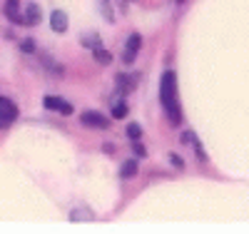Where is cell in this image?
<instances>
[{
    "label": "cell",
    "instance_id": "6da1fadb",
    "mask_svg": "<svg viewBox=\"0 0 249 234\" xmlns=\"http://www.w3.org/2000/svg\"><path fill=\"white\" fill-rule=\"evenodd\" d=\"M160 102L164 112H167V120L172 125H182V110H179V100H177V77L172 70H167L160 80Z\"/></svg>",
    "mask_w": 249,
    "mask_h": 234
},
{
    "label": "cell",
    "instance_id": "7a4b0ae2",
    "mask_svg": "<svg viewBox=\"0 0 249 234\" xmlns=\"http://www.w3.org/2000/svg\"><path fill=\"white\" fill-rule=\"evenodd\" d=\"M80 122L85 125V127H92V130H107V127H110V120L102 115V112H97V110L82 112L80 115Z\"/></svg>",
    "mask_w": 249,
    "mask_h": 234
},
{
    "label": "cell",
    "instance_id": "3957f363",
    "mask_svg": "<svg viewBox=\"0 0 249 234\" xmlns=\"http://www.w3.org/2000/svg\"><path fill=\"white\" fill-rule=\"evenodd\" d=\"M15 117H18V108H15V102L0 95V130H3V127H8V125H13V122H15Z\"/></svg>",
    "mask_w": 249,
    "mask_h": 234
},
{
    "label": "cell",
    "instance_id": "277c9868",
    "mask_svg": "<svg viewBox=\"0 0 249 234\" xmlns=\"http://www.w3.org/2000/svg\"><path fill=\"white\" fill-rule=\"evenodd\" d=\"M140 48H142V37H140L137 33H132V35L127 37V45H124V55H122V62H124V65H132V60H135V55L140 53Z\"/></svg>",
    "mask_w": 249,
    "mask_h": 234
},
{
    "label": "cell",
    "instance_id": "5b68a950",
    "mask_svg": "<svg viewBox=\"0 0 249 234\" xmlns=\"http://www.w3.org/2000/svg\"><path fill=\"white\" fill-rule=\"evenodd\" d=\"M43 105L48 110H53V112H60V115H72V105L68 102V100H62V97H53V95H48L45 100H43Z\"/></svg>",
    "mask_w": 249,
    "mask_h": 234
},
{
    "label": "cell",
    "instance_id": "8992f818",
    "mask_svg": "<svg viewBox=\"0 0 249 234\" xmlns=\"http://www.w3.org/2000/svg\"><path fill=\"white\" fill-rule=\"evenodd\" d=\"M5 18L10 23H23L25 25V18L20 15V0H5Z\"/></svg>",
    "mask_w": 249,
    "mask_h": 234
},
{
    "label": "cell",
    "instance_id": "52a82bcc",
    "mask_svg": "<svg viewBox=\"0 0 249 234\" xmlns=\"http://www.w3.org/2000/svg\"><path fill=\"white\" fill-rule=\"evenodd\" d=\"M50 25H53L55 33H65V30H68V15L62 13V10H53V15H50Z\"/></svg>",
    "mask_w": 249,
    "mask_h": 234
},
{
    "label": "cell",
    "instance_id": "ba28073f",
    "mask_svg": "<svg viewBox=\"0 0 249 234\" xmlns=\"http://www.w3.org/2000/svg\"><path fill=\"white\" fill-rule=\"evenodd\" d=\"M40 18H43V13H40V8L35 3H30L25 8V25H37L40 23Z\"/></svg>",
    "mask_w": 249,
    "mask_h": 234
},
{
    "label": "cell",
    "instance_id": "9c48e42d",
    "mask_svg": "<svg viewBox=\"0 0 249 234\" xmlns=\"http://www.w3.org/2000/svg\"><path fill=\"white\" fill-rule=\"evenodd\" d=\"M135 175H137V160H127V162L122 164V169H120V177L122 180H130Z\"/></svg>",
    "mask_w": 249,
    "mask_h": 234
},
{
    "label": "cell",
    "instance_id": "30bf717a",
    "mask_svg": "<svg viewBox=\"0 0 249 234\" xmlns=\"http://www.w3.org/2000/svg\"><path fill=\"white\" fill-rule=\"evenodd\" d=\"M135 82H137V77H130V75H117V85H120V90H122V92H130V90L135 88Z\"/></svg>",
    "mask_w": 249,
    "mask_h": 234
},
{
    "label": "cell",
    "instance_id": "8fae6325",
    "mask_svg": "<svg viewBox=\"0 0 249 234\" xmlns=\"http://www.w3.org/2000/svg\"><path fill=\"white\" fill-rule=\"evenodd\" d=\"M124 115H127V102H124V100H115L112 102V117L115 120H122Z\"/></svg>",
    "mask_w": 249,
    "mask_h": 234
},
{
    "label": "cell",
    "instance_id": "7c38bea8",
    "mask_svg": "<svg viewBox=\"0 0 249 234\" xmlns=\"http://www.w3.org/2000/svg\"><path fill=\"white\" fill-rule=\"evenodd\" d=\"M92 55H95V60L100 62V65H110L112 62V55L107 50H102V48H92Z\"/></svg>",
    "mask_w": 249,
    "mask_h": 234
},
{
    "label": "cell",
    "instance_id": "4fadbf2b",
    "mask_svg": "<svg viewBox=\"0 0 249 234\" xmlns=\"http://www.w3.org/2000/svg\"><path fill=\"white\" fill-rule=\"evenodd\" d=\"M100 13H102V18H105V20H110V23L115 20V15L110 13V0H100Z\"/></svg>",
    "mask_w": 249,
    "mask_h": 234
},
{
    "label": "cell",
    "instance_id": "5bb4252c",
    "mask_svg": "<svg viewBox=\"0 0 249 234\" xmlns=\"http://www.w3.org/2000/svg\"><path fill=\"white\" fill-rule=\"evenodd\" d=\"M70 219L72 222H80V219H92V212H70Z\"/></svg>",
    "mask_w": 249,
    "mask_h": 234
},
{
    "label": "cell",
    "instance_id": "9a60e30c",
    "mask_svg": "<svg viewBox=\"0 0 249 234\" xmlns=\"http://www.w3.org/2000/svg\"><path fill=\"white\" fill-rule=\"evenodd\" d=\"M127 137H130V140H140V137H142V127H140V125H130V127H127Z\"/></svg>",
    "mask_w": 249,
    "mask_h": 234
},
{
    "label": "cell",
    "instance_id": "2e32d148",
    "mask_svg": "<svg viewBox=\"0 0 249 234\" xmlns=\"http://www.w3.org/2000/svg\"><path fill=\"white\" fill-rule=\"evenodd\" d=\"M20 50H23V53H35V40H23V42H20Z\"/></svg>",
    "mask_w": 249,
    "mask_h": 234
},
{
    "label": "cell",
    "instance_id": "e0dca14e",
    "mask_svg": "<svg viewBox=\"0 0 249 234\" xmlns=\"http://www.w3.org/2000/svg\"><path fill=\"white\" fill-rule=\"evenodd\" d=\"M170 164H172V167H177V169H182V167H184V160H182L179 155H175V152H172V155H170Z\"/></svg>",
    "mask_w": 249,
    "mask_h": 234
},
{
    "label": "cell",
    "instance_id": "ac0fdd59",
    "mask_svg": "<svg viewBox=\"0 0 249 234\" xmlns=\"http://www.w3.org/2000/svg\"><path fill=\"white\" fill-rule=\"evenodd\" d=\"M135 152H137V157H144V155H147V152H144V147H142V144H135Z\"/></svg>",
    "mask_w": 249,
    "mask_h": 234
},
{
    "label": "cell",
    "instance_id": "d6986e66",
    "mask_svg": "<svg viewBox=\"0 0 249 234\" xmlns=\"http://www.w3.org/2000/svg\"><path fill=\"white\" fill-rule=\"evenodd\" d=\"M175 3H177V5H182V3H184V0H175Z\"/></svg>",
    "mask_w": 249,
    "mask_h": 234
}]
</instances>
